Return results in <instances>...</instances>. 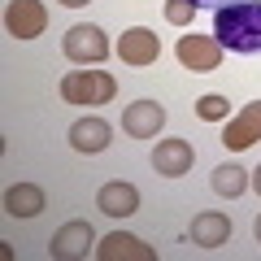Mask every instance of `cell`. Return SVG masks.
Segmentation results:
<instances>
[{"label":"cell","instance_id":"cell-1","mask_svg":"<svg viewBox=\"0 0 261 261\" xmlns=\"http://www.w3.org/2000/svg\"><path fill=\"white\" fill-rule=\"evenodd\" d=\"M214 39L240 57L261 53V0H231L214 9Z\"/></svg>","mask_w":261,"mask_h":261},{"label":"cell","instance_id":"cell-2","mask_svg":"<svg viewBox=\"0 0 261 261\" xmlns=\"http://www.w3.org/2000/svg\"><path fill=\"white\" fill-rule=\"evenodd\" d=\"M61 96L70 105H109L118 96V79L105 70H70L61 79Z\"/></svg>","mask_w":261,"mask_h":261},{"label":"cell","instance_id":"cell-3","mask_svg":"<svg viewBox=\"0 0 261 261\" xmlns=\"http://www.w3.org/2000/svg\"><path fill=\"white\" fill-rule=\"evenodd\" d=\"M61 48H65V57L79 61V65H100L105 57H109V39H105V31L92 27V22L70 27V31H65V39H61Z\"/></svg>","mask_w":261,"mask_h":261},{"label":"cell","instance_id":"cell-4","mask_svg":"<svg viewBox=\"0 0 261 261\" xmlns=\"http://www.w3.org/2000/svg\"><path fill=\"white\" fill-rule=\"evenodd\" d=\"M174 53H178V61H183L192 74H209V70L222 65V53H226V48L218 44L214 35H183Z\"/></svg>","mask_w":261,"mask_h":261},{"label":"cell","instance_id":"cell-5","mask_svg":"<svg viewBox=\"0 0 261 261\" xmlns=\"http://www.w3.org/2000/svg\"><path fill=\"white\" fill-rule=\"evenodd\" d=\"M5 27H9L13 39H35V35H44V27H48V9L39 0H9Z\"/></svg>","mask_w":261,"mask_h":261},{"label":"cell","instance_id":"cell-6","mask_svg":"<svg viewBox=\"0 0 261 261\" xmlns=\"http://www.w3.org/2000/svg\"><path fill=\"white\" fill-rule=\"evenodd\" d=\"M118 57H122V65H135V70H144V65H157V57H161V39L152 35L148 27H130L126 35L118 39Z\"/></svg>","mask_w":261,"mask_h":261},{"label":"cell","instance_id":"cell-7","mask_svg":"<svg viewBox=\"0 0 261 261\" xmlns=\"http://www.w3.org/2000/svg\"><path fill=\"white\" fill-rule=\"evenodd\" d=\"M257 140H261V100H252V105H244V109L226 122L222 144H226L231 152H244V148H252Z\"/></svg>","mask_w":261,"mask_h":261},{"label":"cell","instance_id":"cell-8","mask_svg":"<svg viewBox=\"0 0 261 261\" xmlns=\"http://www.w3.org/2000/svg\"><path fill=\"white\" fill-rule=\"evenodd\" d=\"M161 126H166V109H161L157 100H135L122 113V130L135 135V140H152Z\"/></svg>","mask_w":261,"mask_h":261},{"label":"cell","instance_id":"cell-9","mask_svg":"<svg viewBox=\"0 0 261 261\" xmlns=\"http://www.w3.org/2000/svg\"><path fill=\"white\" fill-rule=\"evenodd\" d=\"M87 244H96V231H92V222H65L61 231L53 235L48 252H53L57 261H70V257H87Z\"/></svg>","mask_w":261,"mask_h":261},{"label":"cell","instance_id":"cell-10","mask_svg":"<svg viewBox=\"0 0 261 261\" xmlns=\"http://www.w3.org/2000/svg\"><path fill=\"white\" fill-rule=\"evenodd\" d=\"M192 161H196V152H192V144H187V140H161L157 148H152V170L166 174V178L187 174Z\"/></svg>","mask_w":261,"mask_h":261},{"label":"cell","instance_id":"cell-11","mask_svg":"<svg viewBox=\"0 0 261 261\" xmlns=\"http://www.w3.org/2000/svg\"><path fill=\"white\" fill-rule=\"evenodd\" d=\"M96 209L109 218H130L135 209H140V187L135 183H105L100 192H96Z\"/></svg>","mask_w":261,"mask_h":261},{"label":"cell","instance_id":"cell-12","mask_svg":"<svg viewBox=\"0 0 261 261\" xmlns=\"http://www.w3.org/2000/svg\"><path fill=\"white\" fill-rule=\"evenodd\" d=\"M96 257H100V261H122V257H130V261H157V248H148V244L135 240V235L113 231V235H105V240L96 244Z\"/></svg>","mask_w":261,"mask_h":261},{"label":"cell","instance_id":"cell-13","mask_svg":"<svg viewBox=\"0 0 261 261\" xmlns=\"http://www.w3.org/2000/svg\"><path fill=\"white\" fill-rule=\"evenodd\" d=\"M113 140V126L105 118H96V113H87V118H79L74 126H70V144H74L79 152H105Z\"/></svg>","mask_w":261,"mask_h":261},{"label":"cell","instance_id":"cell-14","mask_svg":"<svg viewBox=\"0 0 261 261\" xmlns=\"http://www.w3.org/2000/svg\"><path fill=\"white\" fill-rule=\"evenodd\" d=\"M226 240H231V218H226V214H200V218H192V244H200V248H222Z\"/></svg>","mask_w":261,"mask_h":261},{"label":"cell","instance_id":"cell-15","mask_svg":"<svg viewBox=\"0 0 261 261\" xmlns=\"http://www.w3.org/2000/svg\"><path fill=\"white\" fill-rule=\"evenodd\" d=\"M5 209H9L13 218H35L39 209H44V187H35V183H13L9 192H5Z\"/></svg>","mask_w":261,"mask_h":261},{"label":"cell","instance_id":"cell-16","mask_svg":"<svg viewBox=\"0 0 261 261\" xmlns=\"http://www.w3.org/2000/svg\"><path fill=\"white\" fill-rule=\"evenodd\" d=\"M209 183H214V192H218V196H240L244 187L252 183V178H248V170H244V166L226 161V166H218V170H214V178H209Z\"/></svg>","mask_w":261,"mask_h":261},{"label":"cell","instance_id":"cell-17","mask_svg":"<svg viewBox=\"0 0 261 261\" xmlns=\"http://www.w3.org/2000/svg\"><path fill=\"white\" fill-rule=\"evenodd\" d=\"M226 113H231V105H226V96L209 92L196 100V118H205V122H226Z\"/></svg>","mask_w":261,"mask_h":261},{"label":"cell","instance_id":"cell-18","mask_svg":"<svg viewBox=\"0 0 261 261\" xmlns=\"http://www.w3.org/2000/svg\"><path fill=\"white\" fill-rule=\"evenodd\" d=\"M192 18H196L192 0H166V22L170 27H192Z\"/></svg>","mask_w":261,"mask_h":261},{"label":"cell","instance_id":"cell-19","mask_svg":"<svg viewBox=\"0 0 261 261\" xmlns=\"http://www.w3.org/2000/svg\"><path fill=\"white\" fill-rule=\"evenodd\" d=\"M196 9H222V5H231V0H192Z\"/></svg>","mask_w":261,"mask_h":261},{"label":"cell","instance_id":"cell-20","mask_svg":"<svg viewBox=\"0 0 261 261\" xmlns=\"http://www.w3.org/2000/svg\"><path fill=\"white\" fill-rule=\"evenodd\" d=\"M65 9H83V5H92V0H61Z\"/></svg>","mask_w":261,"mask_h":261},{"label":"cell","instance_id":"cell-21","mask_svg":"<svg viewBox=\"0 0 261 261\" xmlns=\"http://www.w3.org/2000/svg\"><path fill=\"white\" fill-rule=\"evenodd\" d=\"M252 187H257V196H261V166L252 170Z\"/></svg>","mask_w":261,"mask_h":261},{"label":"cell","instance_id":"cell-22","mask_svg":"<svg viewBox=\"0 0 261 261\" xmlns=\"http://www.w3.org/2000/svg\"><path fill=\"white\" fill-rule=\"evenodd\" d=\"M252 240L261 244V214H257V222H252Z\"/></svg>","mask_w":261,"mask_h":261}]
</instances>
